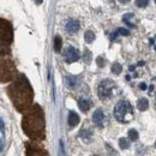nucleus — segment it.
Wrapping results in <instances>:
<instances>
[{
  "label": "nucleus",
  "mask_w": 156,
  "mask_h": 156,
  "mask_svg": "<svg viewBox=\"0 0 156 156\" xmlns=\"http://www.w3.org/2000/svg\"><path fill=\"white\" fill-rule=\"evenodd\" d=\"M9 52H10L9 44L0 42V57H5L6 54H9Z\"/></svg>",
  "instance_id": "obj_16"
},
{
  "label": "nucleus",
  "mask_w": 156,
  "mask_h": 156,
  "mask_svg": "<svg viewBox=\"0 0 156 156\" xmlns=\"http://www.w3.org/2000/svg\"><path fill=\"white\" fill-rule=\"evenodd\" d=\"M25 156H48L47 153L42 149H37V148H29L27 151Z\"/></svg>",
  "instance_id": "obj_10"
},
{
  "label": "nucleus",
  "mask_w": 156,
  "mask_h": 156,
  "mask_svg": "<svg viewBox=\"0 0 156 156\" xmlns=\"http://www.w3.org/2000/svg\"><path fill=\"white\" fill-rule=\"evenodd\" d=\"M117 33L120 34V35H124V36H129L130 35V31L127 29H124V28H119L117 30Z\"/></svg>",
  "instance_id": "obj_23"
},
{
  "label": "nucleus",
  "mask_w": 156,
  "mask_h": 156,
  "mask_svg": "<svg viewBox=\"0 0 156 156\" xmlns=\"http://www.w3.org/2000/svg\"><path fill=\"white\" fill-rule=\"evenodd\" d=\"M119 147H120L122 150L129 149V148H130V140L126 139V138H120V139H119Z\"/></svg>",
  "instance_id": "obj_18"
},
{
  "label": "nucleus",
  "mask_w": 156,
  "mask_h": 156,
  "mask_svg": "<svg viewBox=\"0 0 156 156\" xmlns=\"http://www.w3.org/2000/svg\"><path fill=\"white\" fill-rule=\"evenodd\" d=\"M155 148H156V143H155Z\"/></svg>",
  "instance_id": "obj_29"
},
{
  "label": "nucleus",
  "mask_w": 156,
  "mask_h": 156,
  "mask_svg": "<svg viewBox=\"0 0 156 156\" xmlns=\"http://www.w3.org/2000/svg\"><path fill=\"white\" fill-rule=\"evenodd\" d=\"M121 71H122V66H121L119 62H114V64L112 65V72H113L114 75H119Z\"/></svg>",
  "instance_id": "obj_20"
},
{
  "label": "nucleus",
  "mask_w": 156,
  "mask_h": 156,
  "mask_svg": "<svg viewBox=\"0 0 156 156\" xmlns=\"http://www.w3.org/2000/svg\"><path fill=\"white\" fill-rule=\"evenodd\" d=\"M16 69L13 62L5 57H0V82H7L15 77Z\"/></svg>",
  "instance_id": "obj_4"
},
{
  "label": "nucleus",
  "mask_w": 156,
  "mask_h": 156,
  "mask_svg": "<svg viewBox=\"0 0 156 156\" xmlns=\"http://www.w3.org/2000/svg\"><path fill=\"white\" fill-rule=\"evenodd\" d=\"M84 40H85V42L91 43V42L95 40V34H94L91 30H88V31L84 34Z\"/></svg>",
  "instance_id": "obj_19"
},
{
  "label": "nucleus",
  "mask_w": 156,
  "mask_h": 156,
  "mask_svg": "<svg viewBox=\"0 0 156 156\" xmlns=\"http://www.w3.org/2000/svg\"><path fill=\"white\" fill-rule=\"evenodd\" d=\"M148 107H149V102H148L147 98H140V100H138V102H137V108H138L139 111H147Z\"/></svg>",
  "instance_id": "obj_13"
},
{
  "label": "nucleus",
  "mask_w": 156,
  "mask_h": 156,
  "mask_svg": "<svg viewBox=\"0 0 156 156\" xmlns=\"http://www.w3.org/2000/svg\"><path fill=\"white\" fill-rule=\"evenodd\" d=\"M66 30L70 34H75L79 30V22L77 20H70L66 23Z\"/></svg>",
  "instance_id": "obj_9"
},
{
  "label": "nucleus",
  "mask_w": 156,
  "mask_h": 156,
  "mask_svg": "<svg viewBox=\"0 0 156 156\" xmlns=\"http://www.w3.org/2000/svg\"><path fill=\"white\" fill-rule=\"evenodd\" d=\"M149 4V0H136V5L138 7H145Z\"/></svg>",
  "instance_id": "obj_22"
},
{
  "label": "nucleus",
  "mask_w": 156,
  "mask_h": 156,
  "mask_svg": "<svg viewBox=\"0 0 156 156\" xmlns=\"http://www.w3.org/2000/svg\"><path fill=\"white\" fill-rule=\"evenodd\" d=\"M155 2H156V0H155Z\"/></svg>",
  "instance_id": "obj_31"
},
{
  "label": "nucleus",
  "mask_w": 156,
  "mask_h": 156,
  "mask_svg": "<svg viewBox=\"0 0 156 156\" xmlns=\"http://www.w3.org/2000/svg\"><path fill=\"white\" fill-rule=\"evenodd\" d=\"M79 57H80V54H79L77 48H75V47H67L66 48V51H65L66 62H75L79 59Z\"/></svg>",
  "instance_id": "obj_7"
},
{
  "label": "nucleus",
  "mask_w": 156,
  "mask_h": 156,
  "mask_svg": "<svg viewBox=\"0 0 156 156\" xmlns=\"http://www.w3.org/2000/svg\"><path fill=\"white\" fill-rule=\"evenodd\" d=\"M96 62H98V65L100 67H102V66L105 65V59L102 58V57H98V58L96 59Z\"/></svg>",
  "instance_id": "obj_24"
},
{
  "label": "nucleus",
  "mask_w": 156,
  "mask_h": 156,
  "mask_svg": "<svg viewBox=\"0 0 156 156\" xmlns=\"http://www.w3.org/2000/svg\"><path fill=\"white\" fill-rule=\"evenodd\" d=\"M93 121H94V124H95L96 126H98V127H102V126L105 125L106 115H105V113H103L102 109H98V111L94 113V115H93Z\"/></svg>",
  "instance_id": "obj_8"
},
{
  "label": "nucleus",
  "mask_w": 156,
  "mask_h": 156,
  "mask_svg": "<svg viewBox=\"0 0 156 156\" xmlns=\"http://www.w3.org/2000/svg\"><path fill=\"white\" fill-rule=\"evenodd\" d=\"M61 46H62V40L60 36H55L54 37V51L55 52H60L61 51Z\"/></svg>",
  "instance_id": "obj_17"
},
{
  "label": "nucleus",
  "mask_w": 156,
  "mask_h": 156,
  "mask_svg": "<svg viewBox=\"0 0 156 156\" xmlns=\"http://www.w3.org/2000/svg\"><path fill=\"white\" fill-rule=\"evenodd\" d=\"M129 139L132 140V142H135V140L138 139V132H137L135 129H131L129 131Z\"/></svg>",
  "instance_id": "obj_21"
},
{
  "label": "nucleus",
  "mask_w": 156,
  "mask_h": 156,
  "mask_svg": "<svg viewBox=\"0 0 156 156\" xmlns=\"http://www.w3.org/2000/svg\"><path fill=\"white\" fill-rule=\"evenodd\" d=\"M79 137H80L82 139H84L85 142H89V140L91 139V132H90L89 130H82L80 133H79Z\"/></svg>",
  "instance_id": "obj_15"
},
{
  "label": "nucleus",
  "mask_w": 156,
  "mask_h": 156,
  "mask_svg": "<svg viewBox=\"0 0 156 156\" xmlns=\"http://www.w3.org/2000/svg\"><path fill=\"white\" fill-rule=\"evenodd\" d=\"M22 126L24 132L31 139H42L44 137V118L39 106H34L31 109L27 111Z\"/></svg>",
  "instance_id": "obj_2"
},
{
  "label": "nucleus",
  "mask_w": 156,
  "mask_h": 156,
  "mask_svg": "<svg viewBox=\"0 0 156 156\" xmlns=\"http://www.w3.org/2000/svg\"><path fill=\"white\" fill-rule=\"evenodd\" d=\"M13 41V29L10 22L0 18V42L10 44Z\"/></svg>",
  "instance_id": "obj_5"
},
{
  "label": "nucleus",
  "mask_w": 156,
  "mask_h": 156,
  "mask_svg": "<svg viewBox=\"0 0 156 156\" xmlns=\"http://www.w3.org/2000/svg\"><path fill=\"white\" fill-rule=\"evenodd\" d=\"M132 106L127 101H119L114 108V117L120 122H129L132 118Z\"/></svg>",
  "instance_id": "obj_3"
},
{
  "label": "nucleus",
  "mask_w": 156,
  "mask_h": 156,
  "mask_svg": "<svg viewBox=\"0 0 156 156\" xmlns=\"http://www.w3.org/2000/svg\"><path fill=\"white\" fill-rule=\"evenodd\" d=\"M143 65H144V61H139L138 62V66H143Z\"/></svg>",
  "instance_id": "obj_28"
},
{
  "label": "nucleus",
  "mask_w": 156,
  "mask_h": 156,
  "mask_svg": "<svg viewBox=\"0 0 156 156\" xmlns=\"http://www.w3.org/2000/svg\"><path fill=\"white\" fill-rule=\"evenodd\" d=\"M139 88H140L142 90H145V89H147V85H145L144 83H140V84H139Z\"/></svg>",
  "instance_id": "obj_25"
},
{
  "label": "nucleus",
  "mask_w": 156,
  "mask_h": 156,
  "mask_svg": "<svg viewBox=\"0 0 156 156\" xmlns=\"http://www.w3.org/2000/svg\"><path fill=\"white\" fill-rule=\"evenodd\" d=\"M119 1H120L121 4H126V2H129L130 0H119Z\"/></svg>",
  "instance_id": "obj_26"
},
{
  "label": "nucleus",
  "mask_w": 156,
  "mask_h": 156,
  "mask_svg": "<svg viewBox=\"0 0 156 156\" xmlns=\"http://www.w3.org/2000/svg\"><path fill=\"white\" fill-rule=\"evenodd\" d=\"M7 90H9V96L12 103L15 105V107L17 108V111L20 112L29 111L33 102L34 93L27 78L23 75H20L9 87Z\"/></svg>",
  "instance_id": "obj_1"
},
{
  "label": "nucleus",
  "mask_w": 156,
  "mask_h": 156,
  "mask_svg": "<svg viewBox=\"0 0 156 156\" xmlns=\"http://www.w3.org/2000/svg\"><path fill=\"white\" fill-rule=\"evenodd\" d=\"M94 156H98V155H94Z\"/></svg>",
  "instance_id": "obj_30"
},
{
  "label": "nucleus",
  "mask_w": 156,
  "mask_h": 156,
  "mask_svg": "<svg viewBox=\"0 0 156 156\" xmlns=\"http://www.w3.org/2000/svg\"><path fill=\"white\" fill-rule=\"evenodd\" d=\"M66 84H67V87L71 88V89L76 88V85H77V78L73 77V76H69V77H66Z\"/></svg>",
  "instance_id": "obj_14"
},
{
  "label": "nucleus",
  "mask_w": 156,
  "mask_h": 156,
  "mask_svg": "<svg viewBox=\"0 0 156 156\" xmlns=\"http://www.w3.org/2000/svg\"><path fill=\"white\" fill-rule=\"evenodd\" d=\"M42 1H43V0H35V2H36L37 5H40V4H42Z\"/></svg>",
  "instance_id": "obj_27"
},
{
  "label": "nucleus",
  "mask_w": 156,
  "mask_h": 156,
  "mask_svg": "<svg viewBox=\"0 0 156 156\" xmlns=\"http://www.w3.org/2000/svg\"><path fill=\"white\" fill-rule=\"evenodd\" d=\"M78 107L80 108V111L88 112L90 109V107H91V102L89 100H87V98H80L78 101Z\"/></svg>",
  "instance_id": "obj_11"
},
{
  "label": "nucleus",
  "mask_w": 156,
  "mask_h": 156,
  "mask_svg": "<svg viewBox=\"0 0 156 156\" xmlns=\"http://www.w3.org/2000/svg\"><path fill=\"white\" fill-rule=\"evenodd\" d=\"M67 120H69V125L71 127H75V126H77L78 122H79V117H78V114L76 112H70Z\"/></svg>",
  "instance_id": "obj_12"
},
{
  "label": "nucleus",
  "mask_w": 156,
  "mask_h": 156,
  "mask_svg": "<svg viewBox=\"0 0 156 156\" xmlns=\"http://www.w3.org/2000/svg\"><path fill=\"white\" fill-rule=\"evenodd\" d=\"M115 88V84L113 80H109V79H105L100 83L98 88V98L101 100H107L112 96L113 94V90Z\"/></svg>",
  "instance_id": "obj_6"
}]
</instances>
